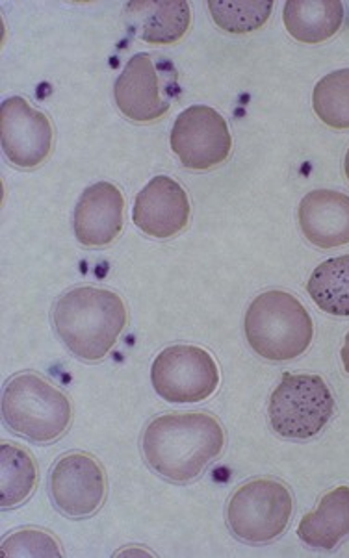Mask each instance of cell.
Returning <instances> with one entry per match:
<instances>
[{"label": "cell", "instance_id": "obj_7", "mask_svg": "<svg viewBox=\"0 0 349 558\" xmlns=\"http://www.w3.org/2000/svg\"><path fill=\"white\" fill-rule=\"evenodd\" d=\"M335 414V399L318 375H285L269 399V425L288 440L320 435Z\"/></svg>", "mask_w": 349, "mask_h": 558}, {"label": "cell", "instance_id": "obj_1", "mask_svg": "<svg viewBox=\"0 0 349 558\" xmlns=\"http://www.w3.org/2000/svg\"><path fill=\"white\" fill-rule=\"evenodd\" d=\"M221 423L205 412L164 414L147 425L142 438L144 457L153 472L171 483H190L224 453Z\"/></svg>", "mask_w": 349, "mask_h": 558}, {"label": "cell", "instance_id": "obj_19", "mask_svg": "<svg viewBox=\"0 0 349 558\" xmlns=\"http://www.w3.org/2000/svg\"><path fill=\"white\" fill-rule=\"evenodd\" d=\"M320 311L330 316H349V255L325 260L312 271L306 284Z\"/></svg>", "mask_w": 349, "mask_h": 558}, {"label": "cell", "instance_id": "obj_10", "mask_svg": "<svg viewBox=\"0 0 349 558\" xmlns=\"http://www.w3.org/2000/svg\"><path fill=\"white\" fill-rule=\"evenodd\" d=\"M52 502L69 518H89L107 497L103 465L86 453H69L52 465L49 477Z\"/></svg>", "mask_w": 349, "mask_h": 558}, {"label": "cell", "instance_id": "obj_13", "mask_svg": "<svg viewBox=\"0 0 349 558\" xmlns=\"http://www.w3.org/2000/svg\"><path fill=\"white\" fill-rule=\"evenodd\" d=\"M125 199L118 186L97 182L86 187L76 203L73 230L84 247H105L119 236L123 229Z\"/></svg>", "mask_w": 349, "mask_h": 558}, {"label": "cell", "instance_id": "obj_11", "mask_svg": "<svg viewBox=\"0 0 349 558\" xmlns=\"http://www.w3.org/2000/svg\"><path fill=\"white\" fill-rule=\"evenodd\" d=\"M2 150L13 166L38 168L52 150V124L44 112L34 110L23 97H10L0 106Z\"/></svg>", "mask_w": 349, "mask_h": 558}, {"label": "cell", "instance_id": "obj_20", "mask_svg": "<svg viewBox=\"0 0 349 558\" xmlns=\"http://www.w3.org/2000/svg\"><path fill=\"white\" fill-rule=\"evenodd\" d=\"M314 112L330 129H349V69L324 76L312 94Z\"/></svg>", "mask_w": 349, "mask_h": 558}, {"label": "cell", "instance_id": "obj_16", "mask_svg": "<svg viewBox=\"0 0 349 558\" xmlns=\"http://www.w3.org/2000/svg\"><path fill=\"white\" fill-rule=\"evenodd\" d=\"M298 536L312 549L330 551L349 536V488L338 486L327 492L318 509L312 510L300 521Z\"/></svg>", "mask_w": 349, "mask_h": 558}, {"label": "cell", "instance_id": "obj_9", "mask_svg": "<svg viewBox=\"0 0 349 558\" xmlns=\"http://www.w3.org/2000/svg\"><path fill=\"white\" fill-rule=\"evenodd\" d=\"M169 143L182 166L194 171L218 168L232 150L229 124L210 106H190L179 113Z\"/></svg>", "mask_w": 349, "mask_h": 558}, {"label": "cell", "instance_id": "obj_23", "mask_svg": "<svg viewBox=\"0 0 349 558\" xmlns=\"http://www.w3.org/2000/svg\"><path fill=\"white\" fill-rule=\"evenodd\" d=\"M340 356H342L344 369L349 373V332L346 336V341H344L342 351H340Z\"/></svg>", "mask_w": 349, "mask_h": 558}, {"label": "cell", "instance_id": "obj_14", "mask_svg": "<svg viewBox=\"0 0 349 558\" xmlns=\"http://www.w3.org/2000/svg\"><path fill=\"white\" fill-rule=\"evenodd\" d=\"M190 23L192 12L184 0H136L125 7L127 31L145 44H177Z\"/></svg>", "mask_w": 349, "mask_h": 558}, {"label": "cell", "instance_id": "obj_24", "mask_svg": "<svg viewBox=\"0 0 349 558\" xmlns=\"http://www.w3.org/2000/svg\"><path fill=\"white\" fill-rule=\"evenodd\" d=\"M344 171H346V177H348L349 180V149L348 153H346V160H344Z\"/></svg>", "mask_w": 349, "mask_h": 558}, {"label": "cell", "instance_id": "obj_22", "mask_svg": "<svg viewBox=\"0 0 349 558\" xmlns=\"http://www.w3.org/2000/svg\"><path fill=\"white\" fill-rule=\"evenodd\" d=\"M4 558H60L62 547L55 536L38 529H23L2 542Z\"/></svg>", "mask_w": 349, "mask_h": 558}, {"label": "cell", "instance_id": "obj_18", "mask_svg": "<svg viewBox=\"0 0 349 558\" xmlns=\"http://www.w3.org/2000/svg\"><path fill=\"white\" fill-rule=\"evenodd\" d=\"M38 483V468L32 454L15 446H0V505L2 509H13L25 502Z\"/></svg>", "mask_w": 349, "mask_h": 558}, {"label": "cell", "instance_id": "obj_8", "mask_svg": "<svg viewBox=\"0 0 349 558\" xmlns=\"http://www.w3.org/2000/svg\"><path fill=\"white\" fill-rule=\"evenodd\" d=\"M151 383L168 403H200L218 390V364L205 349L173 345L156 356Z\"/></svg>", "mask_w": 349, "mask_h": 558}, {"label": "cell", "instance_id": "obj_17", "mask_svg": "<svg viewBox=\"0 0 349 558\" xmlns=\"http://www.w3.org/2000/svg\"><path fill=\"white\" fill-rule=\"evenodd\" d=\"M282 21L301 44H324L342 26L344 4L340 0H288Z\"/></svg>", "mask_w": 349, "mask_h": 558}, {"label": "cell", "instance_id": "obj_4", "mask_svg": "<svg viewBox=\"0 0 349 558\" xmlns=\"http://www.w3.org/2000/svg\"><path fill=\"white\" fill-rule=\"evenodd\" d=\"M2 417L13 433L36 444L60 438L71 425L73 407L68 396L36 373L8 380L2 393Z\"/></svg>", "mask_w": 349, "mask_h": 558}, {"label": "cell", "instance_id": "obj_21", "mask_svg": "<svg viewBox=\"0 0 349 558\" xmlns=\"http://www.w3.org/2000/svg\"><path fill=\"white\" fill-rule=\"evenodd\" d=\"M208 10L213 13V20L221 31L229 34H248L266 25L272 15L274 2L269 0H213L208 2Z\"/></svg>", "mask_w": 349, "mask_h": 558}, {"label": "cell", "instance_id": "obj_12", "mask_svg": "<svg viewBox=\"0 0 349 558\" xmlns=\"http://www.w3.org/2000/svg\"><path fill=\"white\" fill-rule=\"evenodd\" d=\"M132 221L147 236L156 240L177 236L190 221L188 193L171 177H155L137 193Z\"/></svg>", "mask_w": 349, "mask_h": 558}, {"label": "cell", "instance_id": "obj_3", "mask_svg": "<svg viewBox=\"0 0 349 558\" xmlns=\"http://www.w3.org/2000/svg\"><path fill=\"white\" fill-rule=\"evenodd\" d=\"M243 329L251 349L272 362L298 359L314 336L311 314L292 293L282 290L258 295L248 308Z\"/></svg>", "mask_w": 349, "mask_h": 558}, {"label": "cell", "instance_id": "obj_6", "mask_svg": "<svg viewBox=\"0 0 349 558\" xmlns=\"http://www.w3.org/2000/svg\"><path fill=\"white\" fill-rule=\"evenodd\" d=\"M293 514V497L281 481L242 484L227 505V525L238 539L261 546L279 538Z\"/></svg>", "mask_w": 349, "mask_h": 558}, {"label": "cell", "instance_id": "obj_15", "mask_svg": "<svg viewBox=\"0 0 349 558\" xmlns=\"http://www.w3.org/2000/svg\"><path fill=\"white\" fill-rule=\"evenodd\" d=\"M300 227L306 240L320 248L349 243V197L333 190H316L303 197Z\"/></svg>", "mask_w": 349, "mask_h": 558}, {"label": "cell", "instance_id": "obj_2", "mask_svg": "<svg viewBox=\"0 0 349 558\" xmlns=\"http://www.w3.org/2000/svg\"><path fill=\"white\" fill-rule=\"evenodd\" d=\"M52 325L71 353L95 362L112 351L125 330V303L110 290L82 286L58 299Z\"/></svg>", "mask_w": 349, "mask_h": 558}, {"label": "cell", "instance_id": "obj_5", "mask_svg": "<svg viewBox=\"0 0 349 558\" xmlns=\"http://www.w3.org/2000/svg\"><path fill=\"white\" fill-rule=\"evenodd\" d=\"M113 97L119 112L131 121L151 123L164 118L181 97L177 68L160 54L137 52L113 84Z\"/></svg>", "mask_w": 349, "mask_h": 558}]
</instances>
